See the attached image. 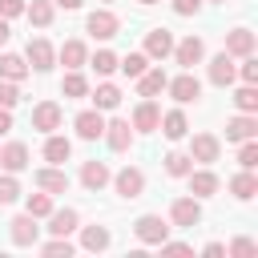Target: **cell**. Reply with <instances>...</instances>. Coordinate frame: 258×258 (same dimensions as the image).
I'll list each match as a JSON object with an SVG mask.
<instances>
[{
	"mask_svg": "<svg viewBox=\"0 0 258 258\" xmlns=\"http://www.w3.org/2000/svg\"><path fill=\"white\" fill-rule=\"evenodd\" d=\"M218 153H222V141H218L214 133H194V141H189V157H194L198 165H214Z\"/></svg>",
	"mask_w": 258,
	"mask_h": 258,
	"instance_id": "30bf717a",
	"label": "cell"
},
{
	"mask_svg": "<svg viewBox=\"0 0 258 258\" xmlns=\"http://www.w3.org/2000/svg\"><path fill=\"white\" fill-rule=\"evenodd\" d=\"M149 60H165L169 52H173V32L169 28H149L145 32V48H141Z\"/></svg>",
	"mask_w": 258,
	"mask_h": 258,
	"instance_id": "7c38bea8",
	"label": "cell"
},
{
	"mask_svg": "<svg viewBox=\"0 0 258 258\" xmlns=\"http://www.w3.org/2000/svg\"><path fill=\"white\" fill-rule=\"evenodd\" d=\"M109 4H113V0H109Z\"/></svg>",
	"mask_w": 258,
	"mask_h": 258,
	"instance_id": "f5cc1de1",
	"label": "cell"
},
{
	"mask_svg": "<svg viewBox=\"0 0 258 258\" xmlns=\"http://www.w3.org/2000/svg\"><path fill=\"white\" fill-rule=\"evenodd\" d=\"M117 105H121V89H117V85H109V81H105V85H97V89H93V109H101V113H105V109H117Z\"/></svg>",
	"mask_w": 258,
	"mask_h": 258,
	"instance_id": "f546056e",
	"label": "cell"
},
{
	"mask_svg": "<svg viewBox=\"0 0 258 258\" xmlns=\"http://www.w3.org/2000/svg\"><path fill=\"white\" fill-rule=\"evenodd\" d=\"M222 4H226V0H222Z\"/></svg>",
	"mask_w": 258,
	"mask_h": 258,
	"instance_id": "db71d44e",
	"label": "cell"
},
{
	"mask_svg": "<svg viewBox=\"0 0 258 258\" xmlns=\"http://www.w3.org/2000/svg\"><path fill=\"white\" fill-rule=\"evenodd\" d=\"M24 16H28L36 28H48L52 16H56V4H52V0H32V4H24Z\"/></svg>",
	"mask_w": 258,
	"mask_h": 258,
	"instance_id": "83f0119b",
	"label": "cell"
},
{
	"mask_svg": "<svg viewBox=\"0 0 258 258\" xmlns=\"http://www.w3.org/2000/svg\"><path fill=\"white\" fill-rule=\"evenodd\" d=\"M8 36H12V28H8V20L0 16V44H8Z\"/></svg>",
	"mask_w": 258,
	"mask_h": 258,
	"instance_id": "f907efd6",
	"label": "cell"
},
{
	"mask_svg": "<svg viewBox=\"0 0 258 258\" xmlns=\"http://www.w3.org/2000/svg\"><path fill=\"white\" fill-rule=\"evenodd\" d=\"M157 129H161L169 141H181V137L189 133V121H185V113H181V109H169V113H161Z\"/></svg>",
	"mask_w": 258,
	"mask_h": 258,
	"instance_id": "cb8c5ba5",
	"label": "cell"
},
{
	"mask_svg": "<svg viewBox=\"0 0 258 258\" xmlns=\"http://www.w3.org/2000/svg\"><path fill=\"white\" fill-rule=\"evenodd\" d=\"M20 198V181H16V173H4L0 177V206H12Z\"/></svg>",
	"mask_w": 258,
	"mask_h": 258,
	"instance_id": "f35d334b",
	"label": "cell"
},
{
	"mask_svg": "<svg viewBox=\"0 0 258 258\" xmlns=\"http://www.w3.org/2000/svg\"><path fill=\"white\" fill-rule=\"evenodd\" d=\"M157 121H161V109H157V101H153V97H145V101L133 109V129H137V133H153V129H157Z\"/></svg>",
	"mask_w": 258,
	"mask_h": 258,
	"instance_id": "d6986e66",
	"label": "cell"
},
{
	"mask_svg": "<svg viewBox=\"0 0 258 258\" xmlns=\"http://www.w3.org/2000/svg\"><path fill=\"white\" fill-rule=\"evenodd\" d=\"M202 254H206V258H222V254H226V246H222V242H206V246H202Z\"/></svg>",
	"mask_w": 258,
	"mask_h": 258,
	"instance_id": "7dc6e473",
	"label": "cell"
},
{
	"mask_svg": "<svg viewBox=\"0 0 258 258\" xmlns=\"http://www.w3.org/2000/svg\"><path fill=\"white\" fill-rule=\"evenodd\" d=\"M24 60H28L32 73H48V69L56 64V48H52L44 36H36V40H28V48H24Z\"/></svg>",
	"mask_w": 258,
	"mask_h": 258,
	"instance_id": "8992f818",
	"label": "cell"
},
{
	"mask_svg": "<svg viewBox=\"0 0 258 258\" xmlns=\"http://www.w3.org/2000/svg\"><path fill=\"white\" fill-rule=\"evenodd\" d=\"M242 149H238V165L242 169H254L258 165V137H250V141H238Z\"/></svg>",
	"mask_w": 258,
	"mask_h": 258,
	"instance_id": "74e56055",
	"label": "cell"
},
{
	"mask_svg": "<svg viewBox=\"0 0 258 258\" xmlns=\"http://www.w3.org/2000/svg\"><path fill=\"white\" fill-rule=\"evenodd\" d=\"M40 254H48V258H69V254H73V242L52 234V242H44V246H40Z\"/></svg>",
	"mask_w": 258,
	"mask_h": 258,
	"instance_id": "ab89813d",
	"label": "cell"
},
{
	"mask_svg": "<svg viewBox=\"0 0 258 258\" xmlns=\"http://www.w3.org/2000/svg\"><path fill=\"white\" fill-rule=\"evenodd\" d=\"M185 181H189V194H194V198H214V194L222 189V177H218L210 165H206V169H189Z\"/></svg>",
	"mask_w": 258,
	"mask_h": 258,
	"instance_id": "8fae6325",
	"label": "cell"
},
{
	"mask_svg": "<svg viewBox=\"0 0 258 258\" xmlns=\"http://www.w3.org/2000/svg\"><path fill=\"white\" fill-rule=\"evenodd\" d=\"M117 69H121L125 77H133V81H137V77L149 69V56H145V52H129V56H117Z\"/></svg>",
	"mask_w": 258,
	"mask_h": 258,
	"instance_id": "1f68e13d",
	"label": "cell"
},
{
	"mask_svg": "<svg viewBox=\"0 0 258 258\" xmlns=\"http://www.w3.org/2000/svg\"><path fill=\"white\" fill-rule=\"evenodd\" d=\"M77 226H81V214H77V210H69V206L48 214V234H56V238H69Z\"/></svg>",
	"mask_w": 258,
	"mask_h": 258,
	"instance_id": "603a6c76",
	"label": "cell"
},
{
	"mask_svg": "<svg viewBox=\"0 0 258 258\" xmlns=\"http://www.w3.org/2000/svg\"><path fill=\"white\" fill-rule=\"evenodd\" d=\"M56 8H64V12H73V8H81V0H52Z\"/></svg>",
	"mask_w": 258,
	"mask_h": 258,
	"instance_id": "681fc988",
	"label": "cell"
},
{
	"mask_svg": "<svg viewBox=\"0 0 258 258\" xmlns=\"http://www.w3.org/2000/svg\"><path fill=\"white\" fill-rule=\"evenodd\" d=\"M137 4H157V0H137Z\"/></svg>",
	"mask_w": 258,
	"mask_h": 258,
	"instance_id": "816d5d0a",
	"label": "cell"
},
{
	"mask_svg": "<svg viewBox=\"0 0 258 258\" xmlns=\"http://www.w3.org/2000/svg\"><path fill=\"white\" fill-rule=\"evenodd\" d=\"M234 105H238V113H258V89L254 85H242L234 93Z\"/></svg>",
	"mask_w": 258,
	"mask_h": 258,
	"instance_id": "8d00e7d4",
	"label": "cell"
},
{
	"mask_svg": "<svg viewBox=\"0 0 258 258\" xmlns=\"http://www.w3.org/2000/svg\"><path fill=\"white\" fill-rule=\"evenodd\" d=\"M157 250H161V254H169V258H185V254H194V246H185V242H169V238H165Z\"/></svg>",
	"mask_w": 258,
	"mask_h": 258,
	"instance_id": "ee69618b",
	"label": "cell"
},
{
	"mask_svg": "<svg viewBox=\"0 0 258 258\" xmlns=\"http://www.w3.org/2000/svg\"><path fill=\"white\" fill-rule=\"evenodd\" d=\"M165 81H169V77H165L161 69H145V73L137 77V93H141V97H157V93L165 89Z\"/></svg>",
	"mask_w": 258,
	"mask_h": 258,
	"instance_id": "f1b7e54d",
	"label": "cell"
},
{
	"mask_svg": "<svg viewBox=\"0 0 258 258\" xmlns=\"http://www.w3.org/2000/svg\"><path fill=\"white\" fill-rule=\"evenodd\" d=\"M109 177H113V173H109V165H105V161H97V157L81 165V185H85L89 194L105 189V185H109Z\"/></svg>",
	"mask_w": 258,
	"mask_h": 258,
	"instance_id": "e0dca14e",
	"label": "cell"
},
{
	"mask_svg": "<svg viewBox=\"0 0 258 258\" xmlns=\"http://www.w3.org/2000/svg\"><path fill=\"white\" fill-rule=\"evenodd\" d=\"M230 194H234L238 202H250V198L258 194V177H254V169H242V173H234V177H230Z\"/></svg>",
	"mask_w": 258,
	"mask_h": 258,
	"instance_id": "4316f807",
	"label": "cell"
},
{
	"mask_svg": "<svg viewBox=\"0 0 258 258\" xmlns=\"http://www.w3.org/2000/svg\"><path fill=\"white\" fill-rule=\"evenodd\" d=\"M189 169H194V157H189V153H181V149L165 153V173H169V177H185Z\"/></svg>",
	"mask_w": 258,
	"mask_h": 258,
	"instance_id": "836d02e7",
	"label": "cell"
},
{
	"mask_svg": "<svg viewBox=\"0 0 258 258\" xmlns=\"http://www.w3.org/2000/svg\"><path fill=\"white\" fill-rule=\"evenodd\" d=\"M32 181H36V189H44V194H52V198L69 189V173H64L60 165H44V169H36Z\"/></svg>",
	"mask_w": 258,
	"mask_h": 258,
	"instance_id": "4fadbf2b",
	"label": "cell"
},
{
	"mask_svg": "<svg viewBox=\"0 0 258 258\" xmlns=\"http://www.w3.org/2000/svg\"><path fill=\"white\" fill-rule=\"evenodd\" d=\"M165 93H169L177 105H189V101H198V97H202V81L194 77V69H181L173 81H165Z\"/></svg>",
	"mask_w": 258,
	"mask_h": 258,
	"instance_id": "7a4b0ae2",
	"label": "cell"
},
{
	"mask_svg": "<svg viewBox=\"0 0 258 258\" xmlns=\"http://www.w3.org/2000/svg\"><path fill=\"white\" fill-rule=\"evenodd\" d=\"M101 137L109 141V149H113V153H125V149L133 145V125H129V121H121V117H117V121H105V133H101Z\"/></svg>",
	"mask_w": 258,
	"mask_h": 258,
	"instance_id": "5bb4252c",
	"label": "cell"
},
{
	"mask_svg": "<svg viewBox=\"0 0 258 258\" xmlns=\"http://www.w3.org/2000/svg\"><path fill=\"white\" fill-rule=\"evenodd\" d=\"M250 137H258V117L254 113H238V117L226 121V141H250Z\"/></svg>",
	"mask_w": 258,
	"mask_h": 258,
	"instance_id": "2e32d148",
	"label": "cell"
},
{
	"mask_svg": "<svg viewBox=\"0 0 258 258\" xmlns=\"http://www.w3.org/2000/svg\"><path fill=\"white\" fill-rule=\"evenodd\" d=\"M133 234H137V242H145V246H161V242L169 238V222H165L161 214H141V218L133 222Z\"/></svg>",
	"mask_w": 258,
	"mask_h": 258,
	"instance_id": "6da1fadb",
	"label": "cell"
},
{
	"mask_svg": "<svg viewBox=\"0 0 258 258\" xmlns=\"http://www.w3.org/2000/svg\"><path fill=\"white\" fill-rule=\"evenodd\" d=\"M77 230H81V246H85V250H105V246L113 242L105 226H77Z\"/></svg>",
	"mask_w": 258,
	"mask_h": 258,
	"instance_id": "4dcf8cb0",
	"label": "cell"
},
{
	"mask_svg": "<svg viewBox=\"0 0 258 258\" xmlns=\"http://www.w3.org/2000/svg\"><path fill=\"white\" fill-rule=\"evenodd\" d=\"M89 64L97 69V77H109V73H117V52H113V48H97V52L89 56Z\"/></svg>",
	"mask_w": 258,
	"mask_h": 258,
	"instance_id": "e575fe53",
	"label": "cell"
},
{
	"mask_svg": "<svg viewBox=\"0 0 258 258\" xmlns=\"http://www.w3.org/2000/svg\"><path fill=\"white\" fill-rule=\"evenodd\" d=\"M8 234H12V242H16V246H36L40 226H36V218H32V214H20V218H12V222H8Z\"/></svg>",
	"mask_w": 258,
	"mask_h": 258,
	"instance_id": "ac0fdd59",
	"label": "cell"
},
{
	"mask_svg": "<svg viewBox=\"0 0 258 258\" xmlns=\"http://www.w3.org/2000/svg\"><path fill=\"white\" fill-rule=\"evenodd\" d=\"M181 69H194V64H202V56H206V44H202V36H185V40H173V52H169Z\"/></svg>",
	"mask_w": 258,
	"mask_h": 258,
	"instance_id": "52a82bcc",
	"label": "cell"
},
{
	"mask_svg": "<svg viewBox=\"0 0 258 258\" xmlns=\"http://www.w3.org/2000/svg\"><path fill=\"white\" fill-rule=\"evenodd\" d=\"M198 8H202V0H173V12L177 16H194Z\"/></svg>",
	"mask_w": 258,
	"mask_h": 258,
	"instance_id": "bcb514c9",
	"label": "cell"
},
{
	"mask_svg": "<svg viewBox=\"0 0 258 258\" xmlns=\"http://www.w3.org/2000/svg\"><path fill=\"white\" fill-rule=\"evenodd\" d=\"M60 93H64V97H89V81L81 77V69H69V73H64Z\"/></svg>",
	"mask_w": 258,
	"mask_h": 258,
	"instance_id": "d6a6232c",
	"label": "cell"
},
{
	"mask_svg": "<svg viewBox=\"0 0 258 258\" xmlns=\"http://www.w3.org/2000/svg\"><path fill=\"white\" fill-rule=\"evenodd\" d=\"M28 73H32V69H28L24 56H16V52H0V77H4V81H16V85H20Z\"/></svg>",
	"mask_w": 258,
	"mask_h": 258,
	"instance_id": "d4e9b609",
	"label": "cell"
},
{
	"mask_svg": "<svg viewBox=\"0 0 258 258\" xmlns=\"http://www.w3.org/2000/svg\"><path fill=\"white\" fill-rule=\"evenodd\" d=\"M12 129V109H0V137Z\"/></svg>",
	"mask_w": 258,
	"mask_h": 258,
	"instance_id": "c3c4849f",
	"label": "cell"
},
{
	"mask_svg": "<svg viewBox=\"0 0 258 258\" xmlns=\"http://www.w3.org/2000/svg\"><path fill=\"white\" fill-rule=\"evenodd\" d=\"M234 77H238V64H234V56H230V52H218V56L210 60V85L226 89V85H234Z\"/></svg>",
	"mask_w": 258,
	"mask_h": 258,
	"instance_id": "9a60e30c",
	"label": "cell"
},
{
	"mask_svg": "<svg viewBox=\"0 0 258 258\" xmlns=\"http://www.w3.org/2000/svg\"><path fill=\"white\" fill-rule=\"evenodd\" d=\"M16 101H20V85L0 77V109H16Z\"/></svg>",
	"mask_w": 258,
	"mask_h": 258,
	"instance_id": "60d3db41",
	"label": "cell"
},
{
	"mask_svg": "<svg viewBox=\"0 0 258 258\" xmlns=\"http://www.w3.org/2000/svg\"><path fill=\"white\" fill-rule=\"evenodd\" d=\"M69 157H73V141L56 137V133H44V161L48 165H64Z\"/></svg>",
	"mask_w": 258,
	"mask_h": 258,
	"instance_id": "7402d4cb",
	"label": "cell"
},
{
	"mask_svg": "<svg viewBox=\"0 0 258 258\" xmlns=\"http://www.w3.org/2000/svg\"><path fill=\"white\" fill-rule=\"evenodd\" d=\"M24 214H32V218H48L52 214V194H28V202H24Z\"/></svg>",
	"mask_w": 258,
	"mask_h": 258,
	"instance_id": "d590c367",
	"label": "cell"
},
{
	"mask_svg": "<svg viewBox=\"0 0 258 258\" xmlns=\"http://www.w3.org/2000/svg\"><path fill=\"white\" fill-rule=\"evenodd\" d=\"M238 77H242L246 85H258V60H254V52H250V56H242V64H238Z\"/></svg>",
	"mask_w": 258,
	"mask_h": 258,
	"instance_id": "b9f144b4",
	"label": "cell"
},
{
	"mask_svg": "<svg viewBox=\"0 0 258 258\" xmlns=\"http://www.w3.org/2000/svg\"><path fill=\"white\" fill-rule=\"evenodd\" d=\"M230 254H234V258H254L258 246H254L250 238H234V242H230Z\"/></svg>",
	"mask_w": 258,
	"mask_h": 258,
	"instance_id": "7bdbcfd3",
	"label": "cell"
},
{
	"mask_svg": "<svg viewBox=\"0 0 258 258\" xmlns=\"http://www.w3.org/2000/svg\"><path fill=\"white\" fill-rule=\"evenodd\" d=\"M226 52H230V56H250V52H254V32H250V28L226 32Z\"/></svg>",
	"mask_w": 258,
	"mask_h": 258,
	"instance_id": "484cf974",
	"label": "cell"
},
{
	"mask_svg": "<svg viewBox=\"0 0 258 258\" xmlns=\"http://www.w3.org/2000/svg\"><path fill=\"white\" fill-rule=\"evenodd\" d=\"M169 222H173L177 230H194V226L202 222V198H173Z\"/></svg>",
	"mask_w": 258,
	"mask_h": 258,
	"instance_id": "3957f363",
	"label": "cell"
},
{
	"mask_svg": "<svg viewBox=\"0 0 258 258\" xmlns=\"http://www.w3.org/2000/svg\"><path fill=\"white\" fill-rule=\"evenodd\" d=\"M60 121H64V109H60L56 101H40V105L32 109V129H40V133H56Z\"/></svg>",
	"mask_w": 258,
	"mask_h": 258,
	"instance_id": "ba28073f",
	"label": "cell"
},
{
	"mask_svg": "<svg viewBox=\"0 0 258 258\" xmlns=\"http://www.w3.org/2000/svg\"><path fill=\"white\" fill-rule=\"evenodd\" d=\"M0 16H4V20L24 16V0H0Z\"/></svg>",
	"mask_w": 258,
	"mask_h": 258,
	"instance_id": "f6af8a7d",
	"label": "cell"
},
{
	"mask_svg": "<svg viewBox=\"0 0 258 258\" xmlns=\"http://www.w3.org/2000/svg\"><path fill=\"white\" fill-rule=\"evenodd\" d=\"M73 129H77L81 141H97V137L105 133V117H101V109H81V113L73 117Z\"/></svg>",
	"mask_w": 258,
	"mask_h": 258,
	"instance_id": "9c48e42d",
	"label": "cell"
},
{
	"mask_svg": "<svg viewBox=\"0 0 258 258\" xmlns=\"http://www.w3.org/2000/svg\"><path fill=\"white\" fill-rule=\"evenodd\" d=\"M85 28H89V36H97V40H113V36L121 32V20H117V12H109V8H97V12H89Z\"/></svg>",
	"mask_w": 258,
	"mask_h": 258,
	"instance_id": "5b68a950",
	"label": "cell"
},
{
	"mask_svg": "<svg viewBox=\"0 0 258 258\" xmlns=\"http://www.w3.org/2000/svg\"><path fill=\"white\" fill-rule=\"evenodd\" d=\"M56 60H60L64 69H85V64H89V48H85V40H64V44L56 48Z\"/></svg>",
	"mask_w": 258,
	"mask_h": 258,
	"instance_id": "44dd1931",
	"label": "cell"
},
{
	"mask_svg": "<svg viewBox=\"0 0 258 258\" xmlns=\"http://www.w3.org/2000/svg\"><path fill=\"white\" fill-rule=\"evenodd\" d=\"M109 181H113V189H117L125 202H133V198H141V194H145V173H141L137 165H125V169H121V173H113Z\"/></svg>",
	"mask_w": 258,
	"mask_h": 258,
	"instance_id": "277c9868",
	"label": "cell"
},
{
	"mask_svg": "<svg viewBox=\"0 0 258 258\" xmlns=\"http://www.w3.org/2000/svg\"><path fill=\"white\" fill-rule=\"evenodd\" d=\"M0 165H4V173L28 169V145H24V141H8V145L0 149Z\"/></svg>",
	"mask_w": 258,
	"mask_h": 258,
	"instance_id": "ffe728a7",
	"label": "cell"
}]
</instances>
